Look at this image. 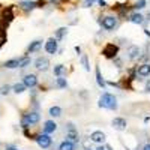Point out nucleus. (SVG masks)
I'll return each instance as SVG.
<instances>
[{
	"instance_id": "nucleus-1",
	"label": "nucleus",
	"mask_w": 150,
	"mask_h": 150,
	"mask_svg": "<svg viewBox=\"0 0 150 150\" xmlns=\"http://www.w3.org/2000/svg\"><path fill=\"white\" fill-rule=\"evenodd\" d=\"M99 107L107 108V110H117V99L111 93H104L99 99Z\"/></svg>"
},
{
	"instance_id": "nucleus-2",
	"label": "nucleus",
	"mask_w": 150,
	"mask_h": 150,
	"mask_svg": "<svg viewBox=\"0 0 150 150\" xmlns=\"http://www.w3.org/2000/svg\"><path fill=\"white\" fill-rule=\"evenodd\" d=\"M35 140H36L38 146L42 147V149H48L50 146H51V138H50L48 134H41V135H38Z\"/></svg>"
},
{
	"instance_id": "nucleus-22",
	"label": "nucleus",
	"mask_w": 150,
	"mask_h": 150,
	"mask_svg": "<svg viewBox=\"0 0 150 150\" xmlns=\"http://www.w3.org/2000/svg\"><path fill=\"white\" fill-rule=\"evenodd\" d=\"M60 114H62L60 107H51V108H50V116H53V117H59Z\"/></svg>"
},
{
	"instance_id": "nucleus-6",
	"label": "nucleus",
	"mask_w": 150,
	"mask_h": 150,
	"mask_svg": "<svg viewBox=\"0 0 150 150\" xmlns=\"http://www.w3.org/2000/svg\"><path fill=\"white\" fill-rule=\"evenodd\" d=\"M90 138H92V141H93V143L102 144V143L105 141V134H104L102 131H95V132H92Z\"/></svg>"
},
{
	"instance_id": "nucleus-17",
	"label": "nucleus",
	"mask_w": 150,
	"mask_h": 150,
	"mask_svg": "<svg viewBox=\"0 0 150 150\" xmlns=\"http://www.w3.org/2000/svg\"><path fill=\"white\" fill-rule=\"evenodd\" d=\"M20 6H21L24 11H32V9H35V8L38 6V3H36V2H23Z\"/></svg>"
},
{
	"instance_id": "nucleus-29",
	"label": "nucleus",
	"mask_w": 150,
	"mask_h": 150,
	"mask_svg": "<svg viewBox=\"0 0 150 150\" xmlns=\"http://www.w3.org/2000/svg\"><path fill=\"white\" fill-rule=\"evenodd\" d=\"M9 90H11V87H9V86H2V89H0V93H2V95H8Z\"/></svg>"
},
{
	"instance_id": "nucleus-5",
	"label": "nucleus",
	"mask_w": 150,
	"mask_h": 150,
	"mask_svg": "<svg viewBox=\"0 0 150 150\" xmlns=\"http://www.w3.org/2000/svg\"><path fill=\"white\" fill-rule=\"evenodd\" d=\"M45 50H47V53L54 54V53L57 51V39H54V38L48 39V41L45 42Z\"/></svg>"
},
{
	"instance_id": "nucleus-10",
	"label": "nucleus",
	"mask_w": 150,
	"mask_h": 150,
	"mask_svg": "<svg viewBox=\"0 0 150 150\" xmlns=\"http://www.w3.org/2000/svg\"><path fill=\"white\" fill-rule=\"evenodd\" d=\"M56 129H57V125H56L53 120H47L42 131H44V134H51V132H54Z\"/></svg>"
},
{
	"instance_id": "nucleus-30",
	"label": "nucleus",
	"mask_w": 150,
	"mask_h": 150,
	"mask_svg": "<svg viewBox=\"0 0 150 150\" xmlns=\"http://www.w3.org/2000/svg\"><path fill=\"white\" fill-rule=\"evenodd\" d=\"M93 2H95V0H84V6H86V8H89V6L93 5Z\"/></svg>"
},
{
	"instance_id": "nucleus-24",
	"label": "nucleus",
	"mask_w": 150,
	"mask_h": 150,
	"mask_svg": "<svg viewBox=\"0 0 150 150\" xmlns=\"http://www.w3.org/2000/svg\"><path fill=\"white\" fill-rule=\"evenodd\" d=\"M63 72H66V68H65L63 65H57V66L54 68V74L57 75V77H60V75L63 74Z\"/></svg>"
},
{
	"instance_id": "nucleus-4",
	"label": "nucleus",
	"mask_w": 150,
	"mask_h": 150,
	"mask_svg": "<svg viewBox=\"0 0 150 150\" xmlns=\"http://www.w3.org/2000/svg\"><path fill=\"white\" fill-rule=\"evenodd\" d=\"M35 66H36V69H39V71H47L48 66H50V62L45 57H38L35 60Z\"/></svg>"
},
{
	"instance_id": "nucleus-16",
	"label": "nucleus",
	"mask_w": 150,
	"mask_h": 150,
	"mask_svg": "<svg viewBox=\"0 0 150 150\" xmlns=\"http://www.w3.org/2000/svg\"><path fill=\"white\" fill-rule=\"evenodd\" d=\"M140 57V48L138 47H132L129 50V59L131 60H135V59H138Z\"/></svg>"
},
{
	"instance_id": "nucleus-3",
	"label": "nucleus",
	"mask_w": 150,
	"mask_h": 150,
	"mask_svg": "<svg viewBox=\"0 0 150 150\" xmlns=\"http://www.w3.org/2000/svg\"><path fill=\"white\" fill-rule=\"evenodd\" d=\"M102 27L105 30H114L117 27V18L116 17H105L102 20Z\"/></svg>"
},
{
	"instance_id": "nucleus-28",
	"label": "nucleus",
	"mask_w": 150,
	"mask_h": 150,
	"mask_svg": "<svg viewBox=\"0 0 150 150\" xmlns=\"http://www.w3.org/2000/svg\"><path fill=\"white\" fill-rule=\"evenodd\" d=\"M143 8H146V2H144V0H140V2L134 6V9H137V11H138V9H143Z\"/></svg>"
},
{
	"instance_id": "nucleus-23",
	"label": "nucleus",
	"mask_w": 150,
	"mask_h": 150,
	"mask_svg": "<svg viewBox=\"0 0 150 150\" xmlns=\"http://www.w3.org/2000/svg\"><path fill=\"white\" fill-rule=\"evenodd\" d=\"M30 65V57H23L20 59V63H18V68H26Z\"/></svg>"
},
{
	"instance_id": "nucleus-21",
	"label": "nucleus",
	"mask_w": 150,
	"mask_h": 150,
	"mask_svg": "<svg viewBox=\"0 0 150 150\" xmlns=\"http://www.w3.org/2000/svg\"><path fill=\"white\" fill-rule=\"evenodd\" d=\"M66 138H69V141H75L77 143L80 138H78V132L77 131H69V134L66 135Z\"/></svg>"
},
{
	"instance_id": "nucleus-14",
	"label": "nucleus",
	"mask_w": 150,
	"mask_h": 150,
	"mask_svg": "<svg viewBox=\"0 0 150 150\" xmlns=\"http://www.w3.org/2000/svg\"><path fill=\"white\" fill-rule=\"evenodd\" d=\"M26 119L29 120L30 125H35V123L39 122V114H38V112H30V114H26Z\"/></svg>"
},
{
	"instance_id": "nucleus-13",
	"label": "nucleus",
	"mask_w": 150,
	"mask_h": 150,
	"mask_svg": "<svg viewBox=\"0 0 150 150\" xmlns=\"http://www.w3.org/2000/svg\"><path fill=\"white\" fill-rule=\"evenodd\" d=\"M18 63H20V59H11V60H8L6 63H5V68L15 69V68H18Z\"/></svg>"
},
{
	"instance_id": "nucleus-31",
	"label": "nucleus",
	"mask_w": 150,
	"mask_h": 150,
	"mask_svg": "<svg viewBox=\"0 0 150 150\" xmlns=\"http://www.w3.org/2000/svg\"><path fill=\"white\" fill-rule=\"evenodd\" d=\"M96 150H111V147L110 146H101V147H98Z\"/></svg>"
},
{
	"instance_id": "nucleus-19",
	"label": "nucleus",
	"mask_w": 150,
	"mask_h": 150,
	"mask_svg": "<svg viewBox=\"0 0 150 150\" xmlns=\"http://www.w3.org/2000/svg\"><path fill=\"white\" fill-rule=\"evenodd\" d=\"M59 150H75V147H74V144H72V141H63L60 144V149Z\"/></svg>"
},
{
	"instance_id": "nucleus-8",
	"label": "nucleus",
	"mask_w": 150,
	"mask_h": 150,
	"mask_svg": "<svg viewBox=\"0 0 150 150\" xmlns=\"http://www.w3.org/2000/svg\"><path fill=\"white\" fill-rule=\"evenodd\" d=\"M23 83H24V86H26V87H35L38 84V78H36V75L30 74V75H26V77H24Z\"/></svg>"
},
{
	"instance_id": "nucleus-12",
	"label": "nucleus",
	"mask_w": 150,
	"mask_h": 150,
	"mask_svg": "<svg viewBox=\"0 0 150 150\" xmlns=\"http://www.w3.org/2000/svg\"><path fill=\"white\" fill-rule=\"evenodd\" d=\"M129 21L134 23V24H143L144 23V17L141 14H137V12H135V14H132L129 17Z\"/></svg>"
},
{
	"instance_id": "nucleus-9",
	"label": "nucleus",
	"mask_w": 150,
	"mask_h": 150,
	"mask_svg": "<svg viewBox=\"0 0 150 150\" xmlns=\"http://www.w3.org/2000/svg\"><path fill=\"white\" fill-rule=\"evenodd\" d=\"M112 126H114V129H117V131H123L125 128H126V120L122 119V117H116L114 120H112Z\"/></svg>"
},
{
	"instance_id": "nucleus-7",
	"label": "nucleus",
	"mask_w": 150,
	"mask_h": 150,
	"mask_svg": "<svg viewBox=\"0 0 150 150\" xmlns=\"http://www.w3.org/2000/svg\"><path fill=\"white\" fill-rule=\"evenodd\" d=\"M119 51V48L116 45H112V44H108L105 48H104V56L105 57H114Z\"/></svg>"
},
{
	"instance_id": "nucleus-15",
	"label": "nucleus",
	"mask_w": 150,
	"mask_h": 150,
	"mask_svg": "<svg viewBox=\"0 0 150 150\" xmlns=\"http://www.w3.org/2000/svg\"><path fill=\"white\" fill-rule=\"evenodd\" d=\"M42 47V41H33L30 45H29V53H35V51H38Z\"/></svg>"
},
{
	"instance_id": "nucleus-18",
	"label": "nucleus",
	"mask_w": 150,
	"mask_h": 150,
	"mask_svg": "<svg viewBox=\"0 0 150 150\" xmlns=\"http://www.w3.org/2000/svg\"><path fill=\"white\" fill-rule=\"evenodd\" d=\"M96 83L99 87H105V81L102 78V75H101V71H99V68H96Z\"/></svg>"
},
{
	"instance_id": "nucleus-34",
	"label": "nucleus",
	"mask_w": 150,
	"mask_h": 150,
	"mask_svg": "<svg viewBox=\"0 0 150 150\" xmlns=\"http://www.w3.org/2000/svg\"><path fill=\"white\" fill-rule=\"evenodd\" d=\"M50 2H51V3H60L62 0H50Z\"/></svg>"
},
{
	"instance_id": "nucleus-35",
	"label": "nucleus",
	"mask_w": 150,
	"mask_h": 150,
	"mask_svg": "<svg viewBox=\"0 0 150 150\" xmlns=\"http://www.w3.org/2000/svg\"><path fill=\"white\" fill-rule=\"evenodd\" d=\"M144 150H150V144H146L144 146Z\"/></svg>"
},
{
	"instance_id": "nucleus-27",
	"label": "nucleus",
	"mask_w": 150,
	"mask_h": 150,
	"mask_svg": "<svg viewBox=\"0 0 150 150\" xmlns=\"http://www.w3.org/2000/svg\"><path fill=\"white\" fill-rule=\"evenodd\" d=\"M81 63H83V66H84L86 71H90V66H89V62H87V56L86 54L81 56Z\"/></svg>"
},
{
	"instance_id": "nucleus-33",
	"label": "nucleus",
	"mask_w": 150,
	"mask_h": 150,
	"mask_svg": "<svg viewBox=\"0 0 150 150\" xmlns=\"http://www.w3.org/2000/svg\"><path fill=\"white\" fill-rule=\"evenodd\" d=\"M98 2H99V5H101V6H105V5H107V3L104 2V0H98Z\"/></svg>"
},
{
	"instance_id": "nucleus-11",
	"label": "nucleus",
	"mask_w": 150,
	"mask_h": 150,
	"mask_svg": "<svg viewBox=\"0 0 150 150\" xmlns=\"http://www.w3.org/2000/svg\"><path fill=\"white\" fill-rule=\"evenodd\" d=\"M138 75H141V77H147V75H150V65L149 63H144L141 66H138Z\"/></svg>"
},
{
	"instance_id": "nucleus-20",
	"label": "nucleus",
	"mask_w": 150,
	"mask_h": 150,
	"mask_svg": "<svg viewBox=\"0 0 150 150\" xmlns=\"http://www.w3.org/2000/svg\"><path fill=\"white\" fill-rule=\"evenodd\" d=\"M12 90H14L15 93H23L24 90H26V86H24V83H17L14 87H12Z\"/></svg>"
},
{
	"instance_id": "nucleus-25",
	"label": "nucleus",
	"mask_w": 150,
	"mask_h": 150,
	"mask_svg": "<svg viewBox=\"0 0 150 150\" xmlns=\"http://www.w3.org/2000/svg\"><path fill=\"white\" fill-rule=\"evenodd\" d=\"M66 33H68V29H65V27L59 29V30L56 32V39H62V38H63Z\"/></svg>"
},
{
	"instance_id": "nucleus-32",
	"label": "nucleus",
	"mask_w": 150,
	"mask_h": 150,
	"mask_svg": "<svg viewBox=\"0 0 150 150\" xmlns=\"http://www.w3.org/2000/svg\"><path fill=\"white\" fill-rule=\"evenodd\" d=\"M5 150H18V147H15V146H6Z\"/></svg>"
},
{
	"instance_id": "nucleus-26",
	"label": "nucleus",
	"mask_w": 150,
	"mask_h": 150,
	"mask_svg": "<svg viewBox=\"0 0 150 150\" xmlns=\"http://www.w3.org/2000/svg\"><path fill=\"white\" fill-rule=\"evenodd\" d=\"M56 84H57V87H60V89H65V87L68 86L66 80H65V78H62V77H59V78L56 80Z\"/></svg>"
}]
</instances>
